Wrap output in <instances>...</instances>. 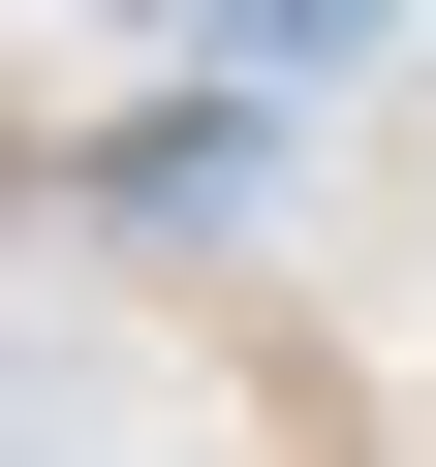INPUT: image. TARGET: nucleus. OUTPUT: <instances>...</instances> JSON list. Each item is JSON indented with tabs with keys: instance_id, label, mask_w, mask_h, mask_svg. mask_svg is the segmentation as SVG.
<instances>
[{
	"instance_id": "obj_1",
	"label": "nucleus",
	"mask_w": 436,
	"mask_h": 467,
	"mask_svg": "<svg viewBox=\"0 0 436 467\" xmlns=\"http://www.w3.org/2000/svg\"><path fill=\"white\" fill-rule=\"evenodd\" d=\"M218 32H250V63H374V0H218Z\"/></svg>"
}]
</instances>
